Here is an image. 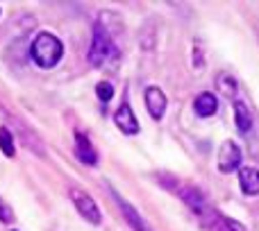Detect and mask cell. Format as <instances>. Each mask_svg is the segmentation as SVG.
Returning a JSON list of instances; mask_svg holds the SVG:
<instances>
[{
  "mask_svg": "<svg viewBox=\"0 0 259 231\" xmlns=\"http://www.w3.org/2000/svg\"><path fill=\"white\" fill-rule=\"evenodd\" d=\"M223 227L225 231H246V227H241L237 220H230V218H223Z\"/></svg>",
  "mask_w": 259,
  "mask_h": 231,
  "instance_id": "16",
  "label": "cell"
},
{
  "mask_svg": "<svg viewBox=\"0 0 259 231\" xmlns=\"http://www.w3.org/2000/svg\"><path fill=\"white\" fill-rule=\"evenodd\" d=\"M114 197H116V200H118V204H121V211H123V213H125V218H127L130 227H132L134 231H150V229L146 227V222H143V220H141V215H139L137 211H134L132 206H130V204H127L125 200H123L121 195H116V193H114Z\"/></svg>",
  "mask_w": 259,
  "mask_h": 231,
  "instance_id": "11",
  "label": "cell"
},
{
  "mask_svg": "<svg viewBox=\"0 0 259 231\" xmlns=\"http://www.w3.org/2000/svg\"><path fill=\"white\" fill-rule=\"evenodd\" d=\"M219 170L221 172H232V170H239L241 168V150L234 141H223L221 143V150H219Z\"/></svg>",
  "mask_w": 259,
  "mask_h": 231,
  "instance_id": "4",
  "label": "cell"
},
{
  "mask_svg": "<svg viewBox=\"0 0 259 231\" xmlns=\"http://www.w3.org/2000/svg\"><path fill=\"white\" fill-rule=\"evenodd\" d=\"M114 123H116V127L121 129L123 134H127V136L139 134V120H137V116H134L132 107L125 104V102L116 109V113H114Z\"/></svg>",
  "mask_w": 259,
  "mask_h": 231,
  "instance_id": "7",
  "label": "cell"
},
{
  "mask_svg": "<svg viewBox=\"0 0 259 231\" xmlns=\"http://www.w3.org/2000/svg\"><path fill=\"white\" fill-rule=\"evenodd\" d=\"M0 222H5V224H12L14 222V211L9 209V204L0 197Z\"/></svg>",
  "mask_w": 259,
  "mask_h": 231,
  "instance_id": "15",
  "label": "cell"
},
{
  "mask_svg": "<svg viewBox=\"0 0 259 231\" xmlns=\"http://www.w3.org/2000/svg\"><path fill=\"white\" fill-rule=\"evenodd\" d=\"M0 150H3L5 156H14L16 147H14V136L7 127H0Z\"/></svg>",
  "mask_w": 259,
  "mask_h": 231,
  "instance_id": "13",
  "label": "cell"
},
{
  "mask_svg": "<svg viewBox=\"0 0 259 231\" xmlns=\"http://www.w3.org/2000/svg\"><path fill=\"white\" fill-rule=\"evenodd\" d=\"M116 45L114 39L107 30H105L103 23H96L94 27V41H91L89 48V64L91 66H105V62L112 57H116Z\"/></svg>",
  "mask_w": 259,
  "mask_h": 231,
  "instance_id": "2",
  "label": "cell"
},
{
  "mask_svg": "<svg viewBox=\"0 0 259 231\" xmlns=\"http://www.w3.org/2000/svg\"><path fill=\"white\" fill-rule=\"evenodd\" d=\"M166 107H168V100H166L164 91L159 86H148L146 89V109L148 113L155 120H161L166 113Z\"/></svg>",
  "mask_w": 259,
  "mask_h": 231,
  "instance_id": "6",
  "label": "cell"
},
{
  "mask_svg": "<svg viewBox=\"0 0 259 231\" xmlns=\"http://www.w3.org/2000/svg\"><path fill=\"white\" fill-rule=\"evenodd\" d=\"M234 123H237V129L241 134H248L252 127V116H250V109L246 107L243 102H237L234 104Z\"/></svg>",
  "mask_w": 259,
  "mask_h": 231,
  "instance_id": "12",
  "label": "cell"
},
{
  "mask_svg": "<svg viewBox=\"0 0 259 231\" xmlns=\"http://www.w3.org/2000/svg\"><path fill=\"white\" fill-rule=\"evenodd\" d=\"M71 200H73V204H75L77 213H80L87 222L89 224H100L103 215H100L98 204L94 202V197H91L89 193L82 191V188H71Z\"/></svg>",
  "mask_w": 259,
  "mask_h": 231,
  "instance_id": "3",
  "label": "cell"
},
{
  "mask_svg": "<svg viewBox=\"0 0 259 231\" xmlns=\"http://www.w3.org/2000/svg\"><path fill=\"white\" fill-rule=\"evenodd\" d=\"M30 52H32V59H34L36 66L53 68V66H57L59 59L64 57V45L55 34L41 32V34H36V39L32 41Z\"/></svg>",
  "mask_w": 259,
  "mask_h": 231,
  "instance_id": "1",
  "label": "cell"
},
{
  "mask_svg": "<svg viewBox=\"0 0 259 231\" xmlns=\"http://www.w3.org/2000/svg\"><path fill=\"white\" fill-rule=\"evenodd\" d=\"M193 109H196V113L200 116V118H209V116H214L216 111H219V100H216L214 93L205 91V93H200L196 98V102H193Z\"/></svg>",
  "mask_w": 259,
  "mask_h": 231,
  "instance_id": "10",
  "label": "cell"
},
{
  "mask_svg": "<svg viewBox=\"0 0 259 231\" xmlns=\"http://www.w3.org/2000/svg\"><path fill=\"white\" fill-rule=\"evenodd\" d=\"M180 197H182L184 204H187L189 209H191L200 220H209L211 218L209 204H207L205 195H202L198 188H182V191H180Z\"/></svg>",
  "mask_w": 259,
  "mask_h": 231,
  "instance_id": "5",
  "label": "cell"
},
{
  "mask_svg": "<svg viewBox=\"0 0 259 231\" xmlns=\"http://www.w3.org/2000/svg\"><path fill=\"white\" fill-rule=\"evenodd\" d=\"M96 95H98L100 102H109V100L114 98V86L109 84V82H98V86H96Z\"/></svg>",
  "mask_w": 259,
  "mask_h": 231,
  "instance_id": "14",
  "label": "cell"
},
{
  "mask_svg": "<svg viewBox=\"0 0 259 231\" xmlns=\"http://www.w3.org/2000/svg\"><path fill=\"white\" fill-rule=\"evenodd\" d=\"M239 184L246 195H259V170L250 165L239 168Z\"/></svg>",
  "mask_w": 259,
  "mask_h": 231,
  "instance_id": "8",
  "label": "cell"
},
{
  "mask_svg": "<svg viewBox=\"0 0 259 231\" xmlns=\"http://www.w3.org/2000/svg\"><path fill=\"white\" fill-rule=\"evenodd\" d=\"M75 154H77V159L82 161V163H87V165H96L98 163V154H96V150H94V145L89 143V138L84 136V134H75Z\"/></svg>",
  "mask_w": 259,
  "mask_h": 231,
  "instance_id": "9",
  "label": "cell"
}]
</instances>
